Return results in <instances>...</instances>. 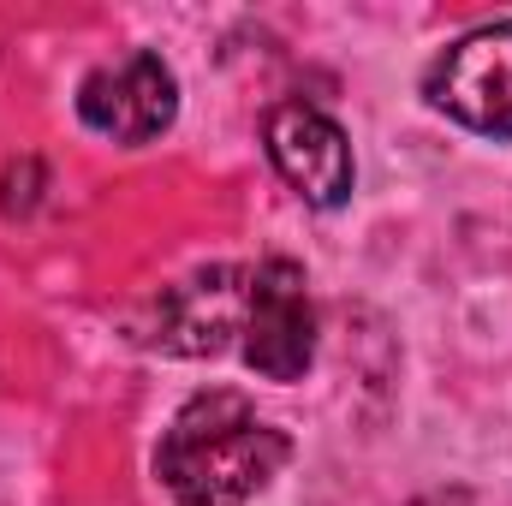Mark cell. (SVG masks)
Masks as SVG:
<instances>
[{
  "mask_svg": "<svg viewBox=\"0 0 512 506\" xmlns=\"http://www.w3.org/2000/svg\"><path fill=\"white\" fill-rule=\"evenodd\" d=\"M423 96H429V108H441L465 131H483V137L507 143L512 137V18L477 24L459 42H447L423 72Z\"/></svg>",
  "mask_w": 512,
  "mask_h": 506,
  "instance_id": "obj_3",
  "label": "cell"
},
{
  "mask_svg": "<svg viewBox=\"0 0 512 506\" xmlns=\"http://www.w3.org/2000/svg\"><path fill=\"white\" fill-rule=\"evenodd\" d=\"M286 459H292L286 429L256 417L245 393L209 387L173 411L155 447V477L179 506H245L280 477Z\"/></svg>",
  "mask_w": 512,
  "mask_h": 506,
  "instance_id": "obj_1",
  "label": "cell"
},
{
  "mask_svg": "<svg viewBox=\"0 0 512 506\" xmlns=\"http://www.w3.org/2000/svg\"><path fill=\"white\" fill-rule=\"evenodd\" d=\"M262 143L274 173L310 203V209H340L358 185V161H352V137L334 114L310 108V102H280L262 120Z\"/></svg>",
  "mask_w": 512,
  "mask_h": 506,
  "instance_id": "obj_5",
  "label": "cell"
},
{
  "mask_svg": "<svg viewBox=\"0 0 512 506\" xmlns=\"http://www.w3.org/2000/svg\"><path fill=\"white\" fill-rule=\"evenodd\" d=\"M239 358L262 381H304L316 364V304L292 256H262L245 268V334Z\"/></svg>",
  "mask_w": 512,
  "mask_h": 506,
  "instance_id": "obj_2",
  "label": "cell"
},
{
  "mask_svg": "<svg viewBox=\"0 0 512 506\" xmlns=\"http://www.w3.org/2000/svg\"><path fill=\"white\" fill-rule=\"evenodd\" d=\"M233 334H245V268H203L155 298V322L137 340L173 358H215Z\"/></svg>",
  "mask_w": 512,
  "mask_h": 506,
  "instance_id": "obj_6",
  "label": "cell"
},
{
  "mask_svg": "<svg viewBox=\"0 0 512 506\" xmlns=\"http://www.w3.org/2000/svg\"><path fill=\"white\" fill-rule=\"evenodd\" d=\"M179 114V78L155 48H131L120 60L84 72L78 120L114 143H155Z\"/></svg>",
  "mask_w": 512,
  "mask_h": 506,
  "instance_id": "obj_4",
  "label": "cell"
}]
</instances>
